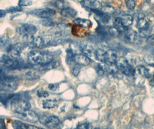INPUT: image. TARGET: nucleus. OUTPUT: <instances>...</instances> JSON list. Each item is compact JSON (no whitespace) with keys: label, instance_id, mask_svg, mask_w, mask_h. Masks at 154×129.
<instances>
[{"label":"nucleus","instance_id":"1","mask_svg":"<svg viewBox=\"0 0 154 129\" xmlns=\"http://www.w3.org/2000/svg\"><path fill=\"white\" fill-rule=\"evenodd\" d=\"M53 57L48 53L32 51L28 56V63L31 65H45L53 61Z\"/></svg>","mask_w":154,"mask_h":129},{"label":"nucleus","instance_id":"2","mask_svg":"<svg viewBox=\"0 0 154 129\" xmlns=\"http://www.w3.org/2000/svg\"><path fill=\"white\" fill-rule=\"evenodd\" d=\"M37 28L34 24L26 23L23 24L19 29V34L23 37L26 43H32L34 39V35L37 31Z\"/></svg>","mask_w":154,"mask_h":129},{"label":"nucleus","instance_id":"3","mask_svg":"<svg viewBox=\"0 0 154 129\" xmlns=\"http://www.w3.org/2000/svg\"><path fill=\"white\" fill-rule=\"evenodd\" d=\"M31 108L29 103L21 99L14 98L11 103V109L15 113H21Z\"/></svg>","mask_w":154,"mask_h":129},{"label":"nucleus","instance_id":"4","mask_svg":"<svg viewBox=\"0 0 154 129\" xmlns=\"http://www.w3.org/2000/svg\"><path fill=\"white\" fill-rule=\"evenodd\" d=\"M53 43H54V39L51 35H45L37 36L34 38L32 45L36 48L42 49L48 47Z\"/></svg>","mask_w":154,"mask_h":129},{"label":"nucleus","instance_id":"5","mask_svg":"<svg viewBox=\"0 0 154 129\" xmlns=\"http://www.w3.org/2000/svg\"><path fill=\"white\" fill-rule=\"evenodd\" d=\"M17 83L14 79L9 78H1L0 82V89L7 92H14L17 88Z\"/></svg>","mask_w":154,"mask_h":129},{"label":"nucleus","instance_id":"6","mask_svg":"<svg viewBox=\"0 0 154 129\" xmlns=\"http://www.w3.org/2000/svg\"><path fill=\"white\" fill-rule=\"evenodd\" d=\"M116 65L119 71L125 75H133L135 74V71L130 65L128 61L124 57H121L118 59Z\"/></svg>","mask_w":154,"mask_h":129},{"label":"nucleus","instance_id":"7","mask_svg":"<svg viewBox=\"0 0 154 129\" xmlns=\"http://www.w3.org/2000/svg\"><path fill=\"white\" fill-rule=\"evenodd\" d=\"M39 121L47 128L50 129L57 128L61 125L60 120L56 116H43L41 118H39Z\"/></svg>","mask_w":154,"mask_h":129},{"label":"nucleus","instance_id":"8","mask_svg":"<svg viewBox=\"0 0 154 129\" xmlns=\"http://www.w3.org/2000/svg\"><path fill=\"white\" fill-rule=\"evenodd\" d=\"M30 14L41 19H49L56 14V10L51 8H43L36 9L32 10L29 13Z\"/></svg>","mask_w":154,"mask_h":129},{"label":"nucleus","instance_id":"9","mask_svg":"<svg viewBox=\"0 0 154 129\" xmlns=\"http://www.w3.org/2000/svg\"><path fill=\"white\" fill-rule=\"evenodd\" d=\"M15 116L17 118L28 122L36 123L39 120V118L38 115L34 111L29 110V109L21 113H15Z\"/></svg>","mask_w":154,"mask_h":129},{"label":"nucleus","instance_id":"10","mask_svg":"<svg viewBox=\"0 0 154 129\" xmlns=\"http://www.w3.org/2000/svg\"><path fill=\"white\" fill-rule=\"evenodd\" d=\"M1 64L5 68L15 69L19 67V62L17 59L12 57L11 56H8L7 54H3L1 57Z\"/></svg>","mask_w":154,"mask_h":129},{"label":"nucleus","instance_id":"11","mask_svg":"<svg viewBox=\"0 0 154 129\" xmlns=\"http://www.w3.org/2000/svg\"><path fill=\"white\" fill-rule=\"evenodd\" d=\"M79 47L82 52L84 55L88 57L91 60L95 59V54L96 49H95L91 45L87 43H81Z\"/></svg>","mask_w":154,"mask_h":129},{"label":"nucleus","instance_id":"12","mask_svg":"<svg viewBox=\"0 0 154 129\" xmlns=\"http://www.w3.org/2000/svg\"><path fill=\"white\" fill-rule=\"evenodd\" d=\"M118 59L117 53L113 50L108 49L106 54L105 61L104 63L108 66H111L116 64Z\"/></svg>","mask_w":154,"mask_h":129},{"label":"nucleus","instance_id":"13","mask_svg":"<svg viewBox=\"0 0 154 129\" xmlns=\"http://www.w3.org/2000/svg\"><path fill=\"white\" fill-rule=\"evenodd\" d=\"M23 45L20 43H16L12 46L9 51L10 56L16 59H18L23 52Z\"/></svg>","mask_w":154,"mask_h":129},{"label":"nucleus","instance_id":"14","mask_svg":"<svg viewBox=\"0 0 154 129\" xmlns=\"http://www.w3.org/2000/svg\"><path fill=\"white\" fill-rule=\"evenodd\" d=\"M73 61L80 66H88L91 63V59L84 54H75L73 58Z\"/></svg>","mask_w":154,"mask_h":129},{"label":"nucleus","instance_id":"15","mask_svg":"<svg viewBox=\"0 0 154 129\" xmlns=\"http://www.w3.org/2000/svg\"><path fill=\"white\" fill-rule=\"evenodd\" d=\"M12 47L11 40L7 34H3L0 38V48L1 50L9 51Z\"/></svg>","mask_w":154,"mask_h":129},{"label":"nucleus","instance_id":"16","mask_svg":"<svg viewBox=\"0 0 154 129\" xmlns=\"http://www.w3.org/2000/svg\"><path fill=\"white\" fill-rule=\"evenodd\" d=\"M124 37L126 41L131 43H135L139 40V36L136 32L133 30L127 29L124 32Z\"/></svg>","mask_w":154,"mask_h":129},{"label":"nucleus","instance_id":"17","mask_svg":"<svg viewBox=\"0 0 154 129\" xmlns=\"http://www.w3.org/2000/svg\"><path fill=\"white\" fill-rule=\"evenodd\" d=\"M80 4L82 6L91 9H98L101 7L98 0H84Z\"/></svg>","mask_w":154,"mask_h":129},{"label":"nucleus","instance_id":"18","mask_svg":"<svg viewBox=\"0 0 154 129\" xmlns=\"http://www.w3.org/2000/svg\"><path fill=\"white\" fill-rule=\"evenodd\" d=\"M108 49L106 48H99L95 50V59H97L102 63H104L105 61V56L106 52L107 51Z\"/></svg>","mask_w":154,"mask_h":129},{"label":"nucleus","instance_id":"19","mask_svg":"<svg viewBox=\"0 0 154 129\" xmlns=\"http://www.w3.org/2000/svg\"><path fill=\"white\" fill-rule=\"evenodd\" d=\"M77 13V11L75 9L69 7L61 9L60 12L61 15L65 18H74Z\"/></svg>","mask_w":154,"mask_h":129},{"label":"nucleus","instance_id":"20","mask_svg":"<svg viewBox=\"0 0 154 129\" xmlns=\"http://www.w3.org/2000/svg\"><path fill=\"white\" fill-rule=\"evenodd\" d=\"M73 22L77 26L84 28H91L92 25V23L90 20L82 18L75 19L73 20Z\"/></svg>","mask_w":154,"mask_h":129},{"label":"nucleus","instance_id":"21","mask_svg":"<svg viewBox=\"0 0 154 129\" xmlns=\"http://www.w3.org/2000/svg\"><path fill=\"white\" fill-rule=\"evenodd\" d=\"M113 27H114V28H115L119 32H120V33L125 32L127 30V28L125 27L123 25L121 18H119V17H116L114 20Z\"/></svg>","mask_w":154,"mask_h":129},{"label":"nucleus","instance_id":"22","mask_svg":"<svg viewBox=\"0 0 154 129\" xmlns=\"http://www.w3.org/2000/svg\"><path fill=\"white\" fill-rule=\"evenodd\" d=\"M58 102L55 99H45L42 101V106L44 109H51L56 107Z\"/></svg>","mask_w":154,"mask_h":129},{"label":"nucleus","instance_id":"23","mask_svg":"<svg viewBox=\"0 0 154 129\" xmlns=\"http://www.w3.org/2000/svg\"><path fill=\"white\" fill-rule=\"evenodd\" d=\"M136 71L138 74L143 76L145 78L149 79L151 76V75L149 71H148V68H146L143 66H138L136 68Z\"/></svg>","mask_w":154,"mask_h":129},{"label":"nucleus","instance_id":"24","mask_svg":"<svg viewBox=\"0 0 154 129\" xmlns=\"http://www.w3.org/2000/svg\"><path fill=\"white\" fill-rule=\"evenodd\" d=\"M121 19L123 25L126 28L130 27L133 23V17L132 16H131L129 14L123 15L121 17Z\"/></svg>","mask_w":154,"mask_h":129},{"label":"nucleus","instance_id":"25","mask_svg":"<svg viewBox=\"0 0 154 129\" xmlns=\"http://www.w3.org/2000/svg\"><path fill=\"white\" fill-rule=\"evenodd\" d=\"M69 64L70 66V71L72 75L77 76L80 71V66L75 63L73 61L69 62Z\"/></svg>","mask_w":154,"mask_h":129},{"label":"nucleus","instance_id":"26","mask_svg":"<svg viewBox=\"0 0 154 129\" xmlns=\"http://www.w3.org/2000/svg\"><path fill=\"white\" fill-rule=\"evenodd\" d=\"M24 76L25 78L27 80L32 81V80H35L39 78L40 75L39 74L34 71H29L27 72H26L24 75Z\"/></svg>","mask_w":154,"mask_h":129},{"label":"nucleus","instance_id":"27","mask_svg":"<svg viewBox=\"0 0 154 129\" xmlns=\"http://www.w3.org/2000/svg\"><path fill=\"white\" fill-rule=\"evenodd\" d=\"M108 69V65L105 63L103 64H98L96 67V71L97 72L99 75H103L105 74L106 72H107Z\"/></svg>","mask_w":154,"mask_h":129},{"label":"nucleus","instance_id":"28","mask_svg":"<svg viewBox=\"0 0 154 129\" xmlns=\"http://www.w3.org/2000/svg\"><path fill=\"white\" fill-rule=\"evenodd\" d=\"M54 5L55 7L60 9L69 7V4L65 0H57L54 2Z\"/></svg>","mask_w":154,"mask_h":129},{"label":"nucleus","instance_id":"29","mask_svg":"<svg viewBox=\"0 0 154 129\" xmlns=\"http://www.w3.org/2000/svg\"><path fill=\"white\" fill-rule=\"evenodd\" d=\"M136 27L139 29L146 28L148 27V23L144 18H143V19H141L138 20Z\"/></svg>","mask_w":154,"mask_h":129},{"label":"nucleus","instance_id":"30","mask_svg":"<svg viewBox=\"0 0 154 129\" xmlns=\"http://www.w3.org/2000/svg\"><path fill=\"white\" fill-rule=\"evenodd\" d=\"M58 66V64L56 62H50L48 64H45V65H41V70H50L53 68H56Z\"/></svg>","mask_w":154,"mask_h":129},{"label":"nucleus","instance_id":"31","mask_svg":"<svg viewBox=\"0 0 154 129\" xmlns=\"http://www.w3.org/2000/svg\"><path fill=\"white\" fill-rule=\"evenodd\" d=\"M12 127L14 129H26V124L19 120H14L12 122Z\"/></svg>","mask_w":154,"mask_h":129},{"label":"nucleus","instance_id":"32","mask_svg":"<svg viewBox=\"0 0 154 129\" xmlns=\"http://www.w3.org/2000/svg\"><path fill=\"white\" fill-rule=\"evenodd\" d=\"M151 33V30H149V28L139 29V34L142 37H148Z\"/></svg>","mask_w":154,"mask_h":129},{"label":"nucleus","instance_id":"33","mask_svg":"<svg viewBox=\"0 0 154 129\" xmlns=\"http://www.w3.org/2000/svg\"><path fill=\"white\" fill-rule=\"evenodd\" d=\"M36 95L39 98H47L49 96V92L43 88H40L36 91Z\"/></svg>","mask_w":154,"mask_h":129},{"label":"nucleus","instance_id":"34","mask_svg":"<svg viewBox=\"0 0 154 129\" xmlns=\"http://www.w3.org/2000/svg\"><path fill=\"white\" fill-rule=\"evenodd\" d=\"M23 10L22 7L19 6L18 7H10L7 9V13H16L18 12H21Z\"/></svg>","mask_w":154,"mask_h":129},{"label":"nucleus","instance_id":"35","mask_svg":"<svg viewBox=\"0 0 154 129\" xmlns=\"http://www.w3.org/2000/svg\"><path fill=\"white\" fill-rule=\"evenodd\" d=\"M31 0H19L18 6L20 7H28L32 5Z\"/></svg>","mask_w":154,"mask_h":129},{"label":"nucleus","instance_id":"36","mask_svg":"<svg viewBox=\"0 0 154 129\" xmlns=\"http://www.w3.org/2000/svg\"><path fill=\"white\" fill-rule=\"evenodd\" d=\"M41 24L45 27H53L54 25V22L49 19H45L41 21Z\"/></svg>","mask_w":154,"mask_h":129},{"label":"nucleus","instance_id":"37","mask_svg":"<svg viewBox=\"0 0 154 129\" xmlns=\"http://www.w3.org/2000/svg\"><path fill=\"white\" fill-rule=\"evenodd\" d=\"M102 12H103L104 13L109 14L114 13L115 12V10L112 7L106 6V7H103V8L102 9Z\"/></svg>","mask_w":154,"mask_h":129},{"label":"nucleus","instance_id":"38","mask_svg":"<svg viewBox=\"0 0 154 129\" xmlns=\"http://www.w3.org/2000/svg\"><path fill=\"white\" fill-rule=\"evenodd\" d=\"M126 7L128 9L132 10L136 6V3L134 0H125Z\"/></svg>","mask_w":154,"mask_h":129},{"label":"nucleus","instance_id":"39","mask_svg":"<svg viewBox=\"0 0 154 129\" xmlns=\"http://www.w3.org/2000/svg\"><path fill=\"white\" fill-rule=\"evenodd\" d=\"M49 89H50L51 91H57L59 89V84H57V83H51L48 86Z\"/></svg>","mask_w":154,"mask_h":129},{"label":"nucleus","instance_id":"40","mask_svg":"<svg viewBox=\"0 0 154 129\" xmlns=\"http://www.w3.org/2000/svg\"><path fill=\"white\" fill-rule=\"evenodd\" d=\"M91 125L90 123H83L77 126L79 129H90L91 128Z\"/></svg>","mask_w":154,"mask_h":129},{"label":"nucleus","instance_id":"41","mask_svg":"<svg viewBox=\"0 0 154 129\" xmlns=\"http://www.w3.org/2000/svg\"><path fill=\"white\" fill-rule=\"evenodd\" d=\"M7 13V10H2V9H1L0 10V17L1 18H2L4 17H5Z\"/></svg>","mask_w":154,"mask_h":129},{"label":"nucleus","instance_id":"42","mask_svg":"<svg viewBox=\"0 0 154 129\" xmlns=\"http://www.w3.org/2000/svg\"><path fill=\"white\" fill-rule=\"evenodd\" d=\"M26 129H40V128L34 125L26 124Z\"/></svg>","mask_w":154,"mask_h":129},{"label":"nucleus","instance_id":"43","mask_svg":"<svg viewBox=\"0 0 154 129\" xmlns=\"http://www.w3.org/2000/svg\"><path fill=\"white\" fill-rule=\"evenodd\" d=\"M0 123H1V125H0L1 128V129H4V127L3 126V125L5 123V122H4V121L3 120V119H1V120H0Z\"/></svg>","mask_w":154,"mask_h":129},{"label":"nucleus","instance_id":"44","mask_svg":"<svg viewBox=\"0 0 154 129\" xmlns=\"http://www.w3.org/2000/svg\"><path fill=\"white\" fill-rule=\"evenodd\" d=\"M150 34H154V25L152 27V28H151V33H150Z\"/></svg>","mask_w":154,"mask_h":129},{"label":"nucleus","instance_id":"45","mask_svg":"<svg viewBox=\"0 0 154 129\" xmlns=\"http://www.w3.org/2000/svg\"><path fill=\"white\" fill-rule=\"evenodd\" d=\"M71 1H73L74 2H79V3H81L82 2H83L84 0H71Z\"/></svg>","mask_w":154,"mask_h":129}]
</instances>
